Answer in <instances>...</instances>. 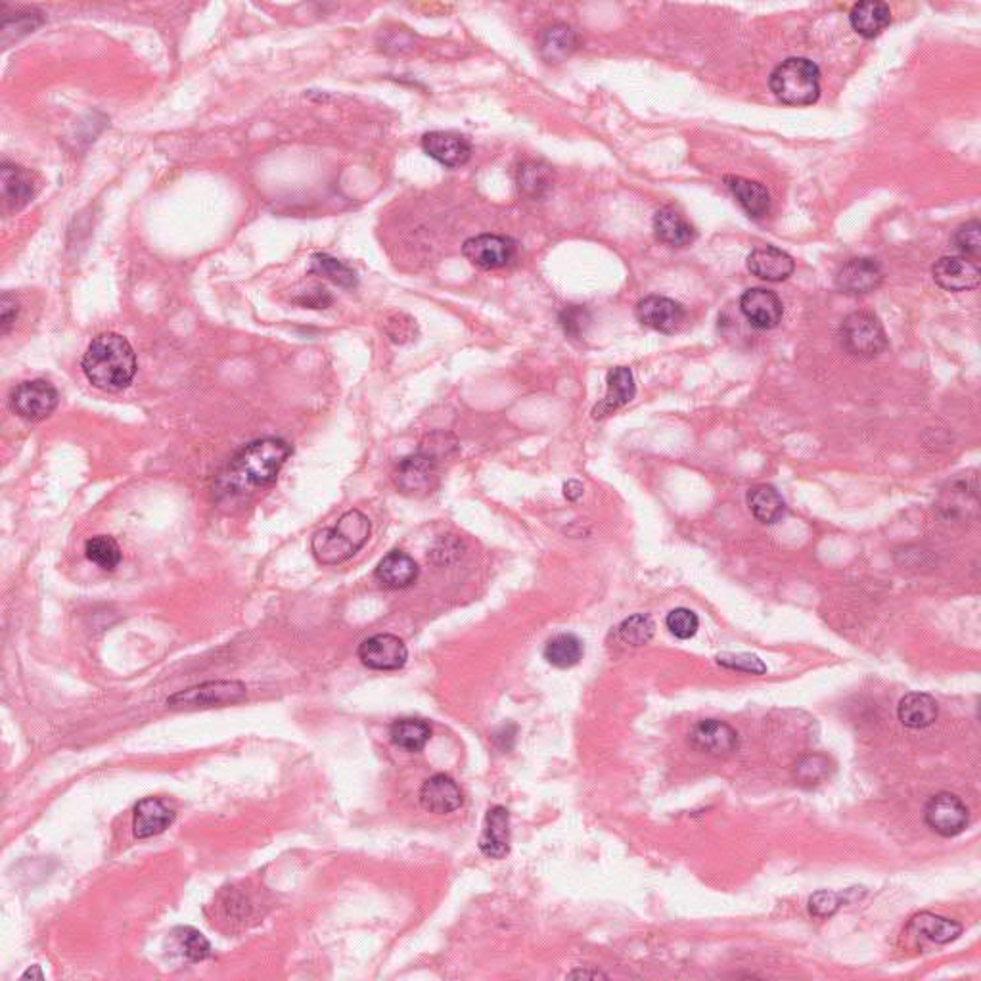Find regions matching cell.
<instances>
[{
  "instance_id": "6da1fadb",
  "label": "cell",
  "mask_w": 981,
  "mask_h": 981,
  "mask_svg": "<svg viewBox=\"0 0 981 981\" xmlns=\"http://www.w3.org/2000/svg\"><path fill=\"white\" fill-rule=\"evenodd\" d=\"M290 455L292 445L276 437L257 439L246 445L230 460L227 472L217 481L219 499H234L253 487L271 485Z\"/></svg>"
},
{
  "instance_id": "7a4b0ae2",
  "label": "cell",
  "mask_w": 981,
  "mask_h": 981,
  "mask_svg": "<svg viewBox=\"0 0 981 981\" xmlns=\"http://www.w3.org/2000/svg\"><path fill=\"white\" fill-rule=\"evenodd\" d=\"M83 372L94 388L121 391L129 388L137 374V355L127 338L115 332L100 334L83 355Z\"/></svg>"
},
{
  "instance_id": "3957f363",
  "label": "cell",
  "mask_w": 981,
  "mask_h": 981,
  "mask_svg": "<svg viewBox=\"0 0 981 981\" xmlns=\"http://www.w3.org/2000/svg\"><path fill=\"white\" fill-rule=\"evenodd\" d=\"M372 525L363 512L349 510L338 524L324 527L315 533L311 550L322 566H338L353 558L370 539Z\"/></svg>"
},
{
  "instance_id": "277c9868",
  "label": "cell",
  "mask_w": 981,
  "mask_h": 981,
  "mask_svg": "<svg viewBox=\"0 0 981 981\" xmlns=\"http://www.w3.org/2000/svg\"><path fill=\"white\" fill-rule=\"evenodd\" d=\"M771 91L788 106H811L821 96V69L807 58H788L771 73Z\"/></svg>"
},
{
  "instance_id": "5b68a950",
  "label": "cell",
  "mask_w": 981,
  "mask_h": 981,
  "mask_svg": "<svg viewBox=\"0 0 981 981\" xmlns=\"http://www.w3.org/2000/svg\"><path fill=\"white\" fill-rule=\"evenodd\" d=\"M840 343L859 359H874L888 349V336L880 319L868 311H855L840 326Z\"/></svg>"
},
{
  "instance_id": "8992f818",
  "label": "cell",
  "mask_w": 981,
  "mask_h": 981,
  "mask_svg": "<svg viewBox=\"0 0 981 981\" xmlns=\"http://www.w3.org/2000/svg\"><path fill=\"white\" fill-rule=\"evenodd\" d=\"M248 688L240 681H207L202 685L179 690L167 698V708L207 709L244 702Z\"/></svg>"
},
{
  "instance_id": "52a82bcc",
  "label": "cell",
  "mask_w": 981,
  "mask_h": 981,
  "mask_svg": "<svg viewBox=\"0 0 981 981\" xmlns=\"http://www.w3.org/2000/svg\"><path fill=\"white\" fill-rule=\"evenodd\" d=\"M968 819V807L951 792H939L928 799L924 807V821L928 828L943 838H955L962 834L968 826Z\"/></svg>"
},
{
  "instance_id": "ba28073f",
  "label": "cell",
  "mask_w": 981,
  "mask_h": 981,
  "mask_svg": "<svg viewBox=\"0 0 981 981\" xmlns=\"http://www.w3.org/2000/svg\"><path fill=\"white\" fill-rule=\"evenodd\" d=\"M464 257L478 269L495 271L510 265L516 259L518 244L501 234H480L464 242Z\"/></svg>"
},
{
  "instance_id": "9c48e42d",
  "label": "cell",
  "mask_w": 981,
  "mask_h": 981,
  "mask_svg": "<svg viewBox=\"0 0 981 981\" xmlns=\"http://www.w3.org/2000/svg\"><path fill=\"white\" fill-rule=\"evenodd\" d=\"M58 401H60L58 389L50 382L31 380V382H23L12 391L10 407L23 420L39 422L56 411Z\"/></svg>"
},
{
  "instance_id": "30bf717a",
  "label": "cell",
  "mask_w": 981,
  "mask_h": 981,
  "mask_svg": "<svg viewBox=\"0 0 981 981\" xmlns=\"http://www.w3.org/2000/svg\"><path fill=\"white\" fill-rule=\"evenodd\" d=\"M437 480H439V462L422 451L403 458L395 472V483L399 491L411 497H424L432 493Z\"/></svg>"
},
{
  "instance_id": "8fae6325",
  "label": "cell",
  "mask_w": 981,
  "mask_h": 981,
  "mask_svg": "<svg viewBox=\"0 0 981 981\" xmlns=\"http://www.w3.org/2000/svg\"><path fill=\"white\" fill-rule=\"evenodd\" d=\"M688 742L696 752L711 757H729L740 746L736 729L719 719H704L696 723L688 732Z\"/></svg>"
},
{
  "instance_id": "7c38bea8",
  "label": "cell",
  "mask_w": 981,
  "mask_h": 981,
  "mask_svg": "<svg viewBox=\"0 0 981 981\" xmlns=\"http://www.w3.org/2000/svg\"><path fill=\"white\" fill-rule=\"evenodd\" d=\"M359 660L374 671H397L409 660L407 644L395 635H374L359 646Z\"/></svg>"
},
{
  "instance_id": "4fadbf2b",
  "label": "cell",
  "mask_w": 981,
  "mask_h": 981,
  "mask_svg": "<svg viewBox=\"0 0 981 981\" xmlns=\"http://www.w3.org/2000/svg\"><path fill=\"white\" fill-rule=\"evenodd\" d=\"M637 319L642 326L662 334H673L685 324V307L669 297L648 296L637 303Z\"/></svg>"
},
{
  "instance_id": "5bb4252c",
  "label": "cell",
  "mask_w": 981,
  "mask_h": 981,
  "mask_svg": "<svg viewBox=\"0 0 981 981\" xmlns=\"http://www.w3.org/2000/svg\"><path fill=\"white\" fill-rule=\"evenodd\" d=\"M884 282V271L870 257L849 259L836 274V286L847 296H865L878 290Z\"/></svg>"
},
{
  "instance_id": "9a60e30c",
  "label": "cell",
  "mask_w": 981,
  "mask_h": 981,
  "mask_svg": "<svg viewBox=\"0 0 981 981\" xmlns=\"http://www.w3.org/2000/svg\"><path fill=\"white\" fill-rule=\"evenodd\" d=\"M932 274L943 290L955 294L978 288L981 278L978 263L962 255H945L937 259Z\"/></svg>"
},
{
  "instance_id": "2e32d148",
  "label": "cell",
  "mask_w": 981,
  "mask_h": 981,
  "mask_svg": "<svg viewBox=\"0 0 981 981\" xmlns=\"http://www.w3.org/2000/svg\"><path fill=\"white\" fill-rule=\"evenodd\" d=\"M422 150L443 167L457 169L472 158V142L464 135L434 131L422 137Z\"/></svg>"
},
{
  "instance_id": "e0dca14e",
  "label": "cell",
  "mask_w": 981,
  "mask_h": 981,
  "mask_svg": "<svg viewBox=\"0 0 981 981\" xmlns=\"http://www.w3.org/2000/svg\"><path fill=\"white\" fill-rule=\"evenodd\" d=\"M418 799L424 811L434 815H447L462 807L464 794L451 776L434 775L422 784Z\"/></svg>"
},
{
  "instance_id": "ac0fdd59",
  "label": "cell",
  "mask_w": 981,
  "mask_h": 981,
  "mask_svg": "<svg viewBox=\"0 0 981 981\" xmlns=\"http://www.w3.org/2000/svg\"><path fill=\"white\" fill-rule=\"evenodd\" d=\"M744 317L757 330H771L778 326L784 315V305L775 292L765 288H752L740 299Z\"/></svg>"
},
{
  "instance_id": "d6986e66",
  "label": "cell",
  "mask_w": 981,
  "mask_h": 981,
  "mask_svg": "<svg viewBox=\"0 0 981 981\" xmlns=\"http://www.w3.org/2000/svg\"><path fill=\"white\" fill-rule=\"evenodd\" d=\"M637 395L635 376L631 368L616 366L606 376V395L593 409V418H606L629 405Z\"/></svg>"
},
{
  "instance_id": "ffe728a7",
  "label": "cell",
  "mask_w": 981,
  "mask_h": 981,
  "mask_svg": "<svg viewBox=\"0 0 981 981\" xmlns=\"http://www.w3.org/2000/svg\"><path fill=\"white\" fill-rule=\"evenodd\" d=\"M481 853L501 861L510 853V813L506 807L495 805L487 811L480 836Z\"/></svg>"
},
{
  "instance_id": "44dd1931",
  "label": "cell",
  "mask_w": 981,
  "mask_h": 981,
  "mask_svg": "<svg viewBox=\"0 0 981 981\" xmlns=\"http://www.w3.org/2000/svg\"><path fill=\"white\" fill-rule=\"evenodd\" d=\"M175 822V811L160 798L140 799L133 815V834L146 840L165 832Z\"/></svg>"
},
{
  "instance_id": "7402d4cb",
  "label": "cell",
  "mask_w": 981,
  "mask_h": 981,
  "mask_svg": "<svg viewBox=\"0 0 981 981\" xmlns=\"http://www.w3.org/2000/svg\"><path fill=\"white\" fill-rule=\"evenodd\" d=\"M748 269L753 276L767 282H782L796 269L794 259L775 246H759L748 255Z\"/></svg>"
},
{
  "instance_id": "603a6c76",
  "label": "cell",
  "mask_w": 981,
  "mask_h": 981,
  "mask_svg": "<svg viewBox=\"0 0 981 981\" xmlns=\"http://www.w3.org/2000/svg\"><path fill=\"white\" fill-rule=\"evenodd\" d=\"M418 573L420 568L409 554L401 550H391L380 560L374 577L386 589H407L418 579Z\"/></svg>"
},
{
  "instance_id": "cb8c5ba5",
  "label": "cell",
  "mask_w": 981,
  "mask_h": 981,
  "mask_svg": "<svg viewBox=\"0 0 981 981\" xmlns=\"http://www.w3.org/2000/svg\"><path fill=\"white\" fill-rule=\"evenodd\" d=\"M654 232L660 242L671 248H686L698 236L696 229L686 221L685 215L675 207H662L656 211Z\"/></svg>"
},
{
  "instance_id": "d4e9b609",
  "label": "cell",
  "mask_w": 981,
  "mask_h": 981,
  "mask_svg": "<svg viewBox=\"0 0 981 981\" xmlns=\"http://www.w3.org/2000/svg\"><path fill=\"white\" fill-rule=\"evenodd\" d=\"M0 188H2V200L6 207L12 211H18L23 206L29 204V200L35 194V186L31 175L16 163H2L0 169Z\"/></svg>"
},
{
  "instance_id": "484cf974",
  "label": "cell",
  "mask_w": 981,
  "mask_h": 981,
  "mask_svg": "<svg viewBox=\"0 0 981 981\" xmlns=\"http://www.w3.org/2000/svg\"><path fill=\"white\" fill-rule=\"evenodd\" d=\"M725 184L752 219H763L771 211V196L763 184L736 175H727Z\"/></svg>"
},
{
  "instance_id": "4316f807",
  "label": "cell",
  "mask_w": 981,
  "mask_h": 981,
  "mask_svg": "<svg viewBox=\"0 0 981 981\" xmlns=\"http://www.w3.org/2000/svg\"><path fill=\"white\" fill-rule=\"evenodd\" d=\"M897 715H899V721L907 729L922 731V729H928L936 723L939 708H937L936 700L930 694L911 692L899 702Z\"/></svg>"
},
{
  "instance_id": "83f0119b",
  "label": "cell",
  "mask_w": 981,
  "mask_h": 981,
  "mask_svg": "<svg viewBox=\"0 0 981 981\" xmlns=\"http://www.w3.org/2000/svg\"><path fill=\"white\" fill-rule=\"evenodd\" d=\"M516 186L529 200H543L554 188V171L545 161H524L516 169Z\"/></svg>"
},
{
  "instance_id": "f1b7e54d",
  "label": "cell",
  "mask_w": 981,
  "mask_h": 981,
  "mask_svg": "<svg viewBox=\"0 0 981 981\" xmlns=\"http://www.w3.org/2000/svg\"><path fill=\"white\" fill-rule=\"evenodd\" d=\"M851 27L865 39L878 37L891 22L890 6L886 2H859L849 12Z\"/></svg>"
},
{
  "instance_id": "f546056e",
  "label": "cell",
  "mask_w": 981,
  "mask_h": 981,
  "mask_svg": "<svg viewBox=\"0 0 981 981\" xmlns=\"http://www.w3.org/2000/svg\"><path fill=\"white\" fill-rule=\"evenodd\" d=\"M579 48V35L566 23L548 27L541 37V58L547 64H560Z\"/></svg>"
},
{
  "instance_id": "4dcf8cb0",
  "label": "cell",
  "mask_w": 981,
  "mask_h": 981,
  "mask_svg": "<svg viewBox=\"0 0 981 981\" xmlns=\"http://www.w3.org/2000/svg\"><path fill=\"white\" fill-rule=\"evenodd\" d=\"M909 930H913L916 936L926 937L939 945L951 943L962 934L959 922L932 913L916 914L909 924Z\"/></svg>"
},
{
  "instance_id": "1f68e13d",
  "label": "cell",
  "mask_w": 981,
  "mask_h": 981,
  "mask_svg": "<svg viewBox=\"0 0 981 981\" xmlns=\"http://www.w3.org/2000/svg\"><path fill=\"white\" fill-rule=\"evenodd\" d=\"M391 742L405 752H420L432 738V727L422 719H399L391 725Z\"/></svg>"
},
{
  "instance_id": "d6a6232c",
  "label": "cell",
  "mask_w": 981,
  "mask_h": 981,
  "mask_svg": "<svg viewBox=\"0 0 981 981\" xmlns=\"http://www.w3.org/2000/svg\"><path fill=\"white\" fill-rule=\"evenodd\" d=\"M748 506L761 524H775L784 514V501L773 485H755L748 491Z\"/></svg>"
},
{
  "instance_id": "836d02e7",
  "label": "cell",
  "mask_w": 981,
  "mask_h": 981,
  "mask_svg": "<svg viewBox=\"0 0 981 981\" xmlns=\"http://www.w3.org/2000/svg\"><path fill=\"white\" fill-rule=\"evenodd\" d=\"M583 654H585L583 642L570 633L556 635L554 639L548 640L545 648V660L558 669H570L573 665H577L583 660Z\"/></svg>"
},
{
  "instance_id": "e575fe53",
  "label": "cell",
  "mask_w": 981,
  "mask_h": 981,
  "mask_svg": "<svg viewBox=\"0 0 981 981\" xmlns=\"http://www.w3.org/2000/svg\"><path fill=\"white\" fill-rule=\"evenodd\" d=\"M834 767H832V761L822 755V753H809L805 757H801L796 767H794V778L798 780L799 786L803 788H815L822 784L824 780H828L830 775H832Z\"/></svg>"
},
{
  "instance_id": "d590c367",
  "label": "cell",
  "mask_w": 981,
  "mask_h": 981,
  "mask_svg": "<svg viewBox=\"0 0 981 981\" xmlns=\"http://www.w3.org/2000/svg\"><path fill=\"white\" fill-rule=\"evenodd\" d=\"M85 556L100 570L114 571L121 564V548L114 537L96 535L85 543Z\"/></svg>"
},
{
  "instance_id": "8d00e7d4",
  "label": "cell",
  "mask_w": 981,
  "mask_h": 981,
  "mask_svg": "<svg viewBox=\"0 0 981 981\" xmlns=\"http://www.w3.org/2000/svg\"><path fill=\"white\" fill-rule=\"evenodd\" d=\"M311 273L324 276L326 280H330L342 288H355L357 286V276L353 273V269H349L345 263L338 261L336 257L326 255V253L313 255Z\"/></svg>"
},
{
  "instance_id": "74e56055",
  "label": "cell",
  "mask_w": 981,
  "mask_h": 981,
  "mask_svg": "<svg viewBox=\"0 0 981 981\" xmlns=\"http://www.w3.org/2000/svg\"><path fill=\"white\" fill-rule=\"evenodd\" d=\"M656 633V625L654 621L644 614H637V616L627 617L621 625H619V639L623 640L625 644L629 646H644L648 644L652 637Z\"/></svg>"
},
{
  "instance_id": "f35d334b",
  "label": "cell",
  "mask_w": 981,
  "mask_h": 981,
  "mask_svg": "<svg viewBox=\"0 0 981 981\" xmlns=\"http://www.w3.org/2000/svg\"><path fill=\"white\" fill-rule=\"evenodd\" d=\"M175 936L179 939V945H181L186 959L192 960V962H202V960L211 957V943L196 928L181 926L175 930Z\"/></svg>"
},
{
  "instance_id": "ab89813d",
  "label": "cell",
  "mask_w": 981,
  "mask_h": 981,
  "mask_svg": "<svg viewBox=\"0 0 981 981\" xmlns=\"http://www.w3.org/2000/svg\"><path fill=\"white\" fill-rule=\"evenodd\" d=\"M665 625H667V629H669V633L673 637L688 640L692 639L698 633L700 619H698V616L692 610H688V608H677V610L669 612V616L665 617Z\"/></svg>"
},
{
  "instance_id": "60d3db41",
  "label": "cell",
  "mask_w": 981,
  "mask_h": 981,
  "mask_svg": "<svg viewBox=\"0 0 981 981\" xmlns=\"http://www.w3.org/2000/svg\"><path fill=\"white\" fill-rule=\"evenodd\" d=\"M560 326L571 338H583L591 324V315L579 305H570L560 313Z\"/></svg>"
},
{
  "instance_id": "b9f144b4",
  "label": "cell",
  "mask_w": 981,
  "mask_h": 981,
  "mask_svg": "<svg viewBox=\"0 0 981 981\" xmlns=\"http://www.w3.org/2000/svg\"><path fill=\"white\" fill-rule=\"evenodd\" d=\"M458 449V441L455 439V435L445 434V432H435V434L428 435L424 441H422V447L420 451L430 455V457L435 458L437 462L445 460L447 457H451L455 451Z\"/></svg>"
},
{
  "instance_id": "7bdbcfd3",
  "label": "cell",
  "mask_w": 981,
  "mask_h": 981,
  "mask_svg": "<svg viewBox=\"0 0 981 981\" xmlns=\"http://www.w3.org/2000/svg\"><path fill=\"white\" fill-rule=\"evenodd\" d=\"M981 225L978 219H972L964 225H960L955 236H953V242H955V248L962 251L964 255H980L981 251V238H980Z\"/></svg>"
},
{
  "instance_id": "ee69618b",
  "label": "cell",
  "mask_w": 981,
  "mask_h": 981,
  "mask_svg": "<svg viewBox=\"0 0 981 981\" xmlns=\"http://www.w3.org/2000/svg\"><path fill=\"white\" fill-rule=\"evenodd\" d=\"M717 663L727 667V669L752 673V675H761L767 671V665L761 662L757 656H750V654H721V656H717Z\"/></svg>"
},
{
  "instance_id": "f6af8a7d",
  "label": "cell",
  "mask_w": 981,
  "mask_h": 981,
  "mask_svg": "<svg viewBox=\"0 0 981 981\" xmlns=\"http://www.w3.org/2000/svg\"><path fill=\"white\" fill-rule=\"evenodd\" d=\"M842 897L834 891L822 890L809 897V913L815 918H830L840 909Z\"/></svg>"
},
{
  "instance_id": "bcb514c9",
  "label": "cell",
  "mask_w": 981,
  "mask_h": 981,
  "mask_svg": "<svg viewBox=\"0 0 981 981\" xmlns=\"http://www.w3.org/2000/svg\"><path fill=\"white\" fill-rule=\"evenodd\" d=\"M414 330H416V324L407 315H395L386 324V332H388L389 340L395 343H405L412 340Z\"/></svg>"
},
{
  "instance_id": "7dc6e473",
  "label": "cell",
  "mask_w": 981,
  "mask_h": 981,
  "mask_svg": "<svg viewBox=\"0 0 981 981\" xmlns=\"http://www.w3.org/2000/svg\"><path fill=\"white\" fill-rule=\"evenodd\" d=\"M18 313H20V307H18V301L16 297L10 296V294H4L2 296V301H0V326H2V336H6L12 328V324L18 319Z\"/></svg>"
},
{
  "instance_id": "c3c4849f",
  "label": "cell",
  "mask_w": 981,
  "mask_h": 981,
  "mask_svg": "<svg viewBox=\"0 0 981 981\" xmlns=\"http://www.w3.org/2000/svg\"><path fill=\"white\" fill-rule=\"evenodd\" d=\"M301 305L305 307H313V309H326L330 303H332V297L328 296L324 290H313L311 294L303 297V299H297Z\"/></svg>"
},
{
  "instance_id": "681fc988",
  "label": "cell",
  "mask_w": 981,
  "mask_h": 981,
  "mask_svg": "<svg viewBox=\"0 0 981 981\" xmlns=\"http://www.w3.org/2000/svg\"><path fill=\"white\" fill-rule=\"evenodd\" d=\"M583 493H585V487H583L581 481L570 480L568 483H564V497L568 501H579L583 497Z\"/></svg>"
},
{
  "instance_id": "f907efd6",
  "label": "cell",
  "mask_w": 981,
  "mask_h": 981,
  "mask_svg": "<svg viewBox=\"0 0 981 981\" xmlns=\"http://www.w3.org/2000/svg\"><path fill=\"white\" fill-rule=\"evenodd\" d=\"M568 978H570V980H575V978H583V980H598V978H608V976H606V974H602V972H598V970H575V972H571Z\"/></svg>"
},
{
  "instance_id": "816d5d0a",
  "label": "cell",
  "mask_w": 981,
  "mask_h": 981,
  "mask_svg": "<svg viewBox=\"0 0 981 981\" xmlns=\"http://www.w3.org/2000/svg\"><path fill=\"white\" fill-rule=\"evenodd\" d=\"M22 980H45V974H43L41 966H39V964H35V966H31L29 970H25V972H23Z\"/></svg>"
}]
</instances>
